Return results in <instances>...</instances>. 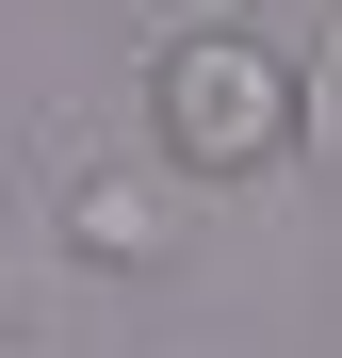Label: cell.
Here are the masks:
<instances>
[{"label":"cell","mask_w":342,"mask_h":358,"mask_svg":"<svg viewBox=\"0 0 342 358\" xmlns=\"http://www.w3.org/2000/svg\"><path fill=\"white\" fill-rule=\"evenodd\" d=\"M66 245H82V261H163V245H180V179L82 163V179H66Z\"/></svg>","instance_id":"2"},{"label":"cell","mask_w":342,"mask_h":358,"mask_svg":"<svg viewBox=\"0 0 342 358\" xmlns=\"http://www.w3.org/2000/svg\"><path fill=\"white\" fill-rule=\"evenodd\" d=\"M294 114H310V82L277 66L261 33H228V17L147 49V131H163L180 179H261L277 147H294Z\"/></svg>","instance_id":"1"},{"label":"cell","mask_w":342,"mask_h":358,"mask_svg":"<svg viewBox=\"0 0 342 358\" xmlns=\"http://www.w3.org/2000/svg\"><path fill=\"white\" fill-rule=\"evenodd\" d=\"M0 358H49V342H0Z\"/></svg>","instance_id":"3"}]
</instances>
